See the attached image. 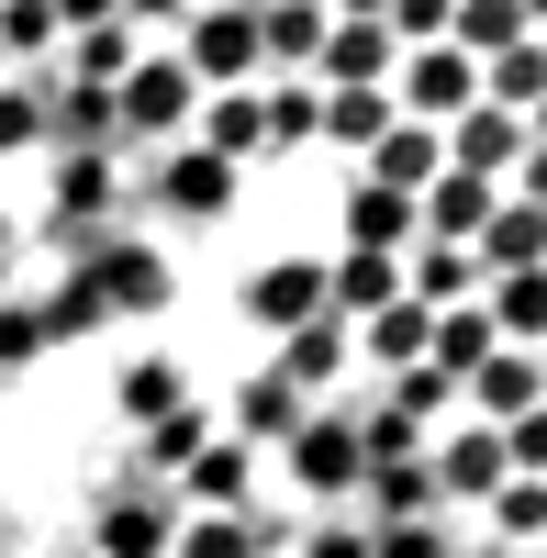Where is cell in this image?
Wrapping results in <instances>:
<instances>
[{
    "label": "cell",
    "instance_id": "obj_9",
    "mask_svg": "<svg viewBox=\"0 0 547 558\" xmlns=\"http://www.w3.org/2000/svg\"><path fill=\"white\" fill-rule=\"evenodd\" d=\"M391 23H325V57H313V89H391Z\"/></svg>",
    "mask_w": 547,
    "mask_h": 558
},
{
    "label": "cell",
    "instance_id": "obj_29",
    "mask_svg": "<svg viewBox=\"0 0 547 558\" xmlns=\"http://www.w3.org/2000/svg\"><path fill=\"white\" fill-rule=\"evenodd\" d=\"M313 57H325V12H268L257 23V68L268 78H313Z\"/></svg>",
    "mask_w": 547,
    "mask_h": 558
},
{
    "label": "cell",
    "instance_id": "obj_30",
    "mask_svg": "<svg viewBox=\"0 0 547 558\" xmlns=\"http://www.w3.org/2000/svg\"><path fill=\"white\" fill-rule=\"evenodd\" d=\"M425 336H436V313H425V302H391V313H369L357 357H380L391 380H402V368H425Z\"/></svg>",
    "mask_w": 547,
    "mask_h": 558
},
{
    "label": "cell",
    "instance_id": "obj_33",
    "mask_svg": "<svg viewBox=\"0 0 547 558\" xmlns=\"http://www.w3.org/2000/svg\"><path fill=\"white\" fill-rule=\"evenodd\" d=\"M257 101H268V146H313V123H325V89L313 78H268Z\"/></svg>",
    "mask_w": 547,
    "mask_h": 558
},
{
    "label": "cell",
    "instance_id": "obj_37",
    "mask_svg": "<svg viewBox=\"0 0 547 558\" xmlns=\"http://www.w3.org/2000/svg\"><path fill=\"white\" fill-rule=\"evenodd\" d=\"M268 547V525H246V514H202V525H179V558H257Z\"/></svg>",
    "mask_w": 547,
    "mask_h": 558
},
{
    "label": "cell",
    "instance_id": "obj_41",
    "mask_svg": "<svg viewBox=\"0 0 547 558\" xmlns=\"http://www.w3.org/2000/svg\"><path fill=\"white\" fill-rule=\"evenodd\" d=\"M0 45H12V57H34V68H57V23H45V12H0Z\"/></svg>",
    "mask_w": 547,
    "mask_h": 558
},
{
    "label": "cell",
    "instance_id": "obj_36",
    "mask_svg": "<svg viewBox=\"0 0 547 558\" xmlns=\"http://www.w3.org/2000/svg\"><path fill=\"white\" fill-rule=\"evenodd\" d=\"M547 536V481H503L491 492V547H536Z\"/></svg>",
    "mask_w": 547,
    "mask_h": 558
},
{
    "label": "cell",
    "instance_id": "obj_35",
    "mask_svg": "<svg viewBox=\"0 0 547 558\" xmlns=\"http://www.w3.org/2000/svg\"><path fill=\"white\" fill-rule=\"evenodd\" d=\"M191 492H202V514H235V502H246V447L212 436V447L191 458Z\"/></svg>",
    "mask_w": 547,
    "mask_h": 558
},
{
    "label": "cell",
    "instance_id": "obj_21",
    "mask_svg": "<svg viewBox=\"0 0 547 558\" xmlns=\"http://www.w3.org/2000/svg\"><path fill=\"white\" fill-rule=\"evenodd\" d=\"M402 302V257H336L325 268V313L336 324H369V313H391Z\"/></svg>",
    "mask_w": 547,
    "mask_h": 558
},
{
    "label": "cell",
    "instance_id": "obj_12",
    "mask_svg": "<svg viewBox=\"0 0 547 558\" xmlns=\"http://www.w3.org/2000/svg\"><path fill=\"white\" fill-rule=\"evenodd\" d=\"M291 470H302V492H357L369 447H357V425H347V413H313V425L291 436Z\"/></svg>",
    "mask_w": 547,
    "mask_h": 558
},
{
    "label": "cell",
    "instance_id": "obj_7",
    "mask_svg": "<svg viewBox=\"0 0 547 558\" xmlns=\"http://www.w3.org/2000/svg\"><path fill=\"white\" fill-rule=\"evenodd\" d=\"M447 168H459V179H514L525 168V123L491 112V101H470L459 123H447Z\"/></svg>",
    "mask_w": 547,
    "mask_h": 558
},
{
    "label": "cell",
    "instance_id": "obj_8",
    "mask_svg": "<svg viewBox=\"0 0 547 558\" xmlns=\"http://www.w3.org/2000/svg\"><path fill=\"white\" fill-rule=\"evenodd\" d=\"M146 202H157V213L212 223L223 202H235V168H223V157H202V146H179V157H157V168H146Z\"/></svg>",
    "mask_w": 547,
    "mask_h": 558
},
{
    "label": "cell",
    "instance_id": "obj_4",
    "mask_svg": "<svg viewBox=\"0 0 547 558\" xmlns=\"http://www.w3.org/2000/svg\"><path fill=\"white\" fill-rule=\"evenodd\" d=\"M470 101H481V68L459 57V45H425V57H402V89H391V112H402V123H425V134H436V123H459Z\"/></svg>",
    "mask_w": 547,
    "mask_h": 558
},
{
    "label": "cell",
    "instance_id": "obj_42",
    "mask_svg": "<svg viewBox=\"0 0 547 558\" xmlns=\"http://www.w3.org/2000/svg\"><path fill=\"white\" fill-rule=\"evenodd\" d=\"M302 558H369V525H313Z\"/></svg>",
    "mask_w": 547,
    "mask_h": 558
},
{
    "label": "cell",
    "instance_id": "obj_2",
    "mask_svg": "<svg viewBox=\"0 0 547 558\" xmlns=\"http://www.w3.org/2000/svg\"><path fill=\"white\" fill-rule=\"evenodd\" d=\"M157 291H168V268H157L146 246H123V235H112V246H89V257H78L68 302L45 313V324H89V313H112V302H157Z\"/></svg>",
    "mask_w": 547,
    "mask_h": 558
},
{
    "label": "cell",
    "instance_id": "obj_10",
    "mask_svg": "<svg viewBox=\"0 0 547 558\" xmlns=\"http://www.w3.org/2000/svg\"><path fill=\"white\" fill-rule=\"evenodd\" d=\"M357 179H369V191H402V202H425L436 179H447V134H425V123H391L380 146H369V168H357Z\"/></svg>",
    "mask_w": 547,
    "mask_h": 558
},
{
    "label": "cell",
    "instance_id": "obj_44",
    "mask_svg": "<svg viewBox=\"0 0 547 558\" xmlns=\"http://www.w3.org/2000/svg\"><path fill=\"white\" fill-rule=\"evenodd\" d=\"M525 146H547V101H536V112H525Z\"/></svg>",
    "mask_w": 547,
    "mask_h": 558
},
{
    "label": "cell",
    "instance_id": "obj_31",
    "mask_svg": "<svg viewBox=\"0 0 547 558\" xmlns=\"http://www.w3.org/2000/svg\"><path fill=\"white\" fill-rule=\"evenodd\" d=\"M481 101H491V112H514V123L547 101V45H536V34L514 45V57H491V68H481Z\"/></svg>",
    "mask_w": 547,
    "mask_h": 558
},
{
    "label": "cell",
    "instance_id": "obj_15",
    "mask_svg": "<svg viewBox=\"0 0 547 558\" xmlns=\"http://www.w3.org/2000/svg\"><path fill=\"white\" fill-rule=\"evenodd\" d=\"M246 313H257V324H280V336H302V324L325 313V268H313V257L257 268V279H246Z\"/></svg>",
    "mask_w": 547,
    "mask_h": 558
},
{
    "label": "cell",
    "instance_id": "obj_28",
    "mask_svg": "<svg viewBox=\"0 0 547 558\" xmlns=\"http://www.w3.org/2000/svg\"><path fill=\"white\" fill-rule=\"evenodd\" d=\"M391 123H402V112H391V89H325V123H313V134H325V146H357V157H369Z\"/></svg>",
    "mask_w": 547,
    "mask_h": 558
},
{
    "label": "cell",
    "instance_id": "obj_27",
    "mask_svg": "<svg viewBox=\"0 0 547 558\" xmlns=\"http://www.w3.org/2000/svg\"><path fill=\"white\" fill-rule=\"evenodd\" d=\"M68 78L78 89H123L134 78V23H78L68 34Z\"/></svg>",
    "mask_w": 547,
    "mask_h": 558
},
{
    "label": "cell",
    "instance_id": "obj_5",
    "mask_svg": "<svg viewBox=\"0 0 547 558\" xmlns=\"http://www.w3.org/2000/svg\"><path fill=\"white\" fill-rule=\"evenodd\" d=\"M425 470H436V492H447V502H491V492L514 481V470H503V436H491V425H447V436L425 447Z\"/></svg>",
    "mask_w": 547,
    "mask_h": 558
},
{
    "label": "cell",
    "instance_id": "obj_24",
    "mask_svg": "<svg viewBox=\"0 0 547 558\" xmlns=\"http://www.w3.org/2000/svg\"><path fill=\"white\" fill-rule=\"evenodd\" d=\"M525 413H536V357L491 347V368L470 380V425H491V436H503V425H525Z\"/></svg>",
    "mask_w": 547,
    "mask_h": 558
},
{
    "label": "cell",
    "instance_id": "obj_6",
    "mask_svg": "<svg viewBox=\"0 0 547 558\" xmlns=\"http://www.w3.org/2000/svg\"><path fill=\"white\" fill-rule=\"evenodd\" d=\"M101 213H123V157H57V191H45V223H57V235H89Z\"/></svg>",
    "mask_w": 547,
    "mask_h": 558
},
{
    "label": "cell",
    "instance_id": "obj_45",
    "mask_svg": "<svg viewBox=\"0 0 547 558\" xmlns=\"http://www.w3.org/2000/svg\"><path fill=\"white\" fill-rule=\"evenodd\" d=\"M536 402H547V357H536Z\"/></svg>",
    "mask_w": 547,
    "mask_h": 558
},
{
    "label": "cell",
    "instance_id": "obj_3",
    "mask_svg": "<svg viewBox=\"0 0 547 558\" xmlns=\"http://www.w3.org/2000/svg\"><path fill=\"white\" fill-rule=\"evenodd\" d=\"M179 68H191L202 101L212 89H257V12H202L191 34H179Z\"/></svg>",
    "mask_w": 547,
    "mask_h": 558
},
{
    "label": "cell",
    "instance_id": "obj_32",
    "mask_svg": "<svg viewBox=\"0 0 547 558\" xmlns=\"http://www.w3.org/2000/svg\"><path fill=\"white\" fill-rule=\"evenodd\" d=\"M202 447H212V413H202V402H179V413H157V425L134 436V470H191Z\"/></svg>",
    "mask_w": 547,
    "mask_h": 558
},
{
    "label": "cell",
    "instance_id": "obj_25",
    "mask_svg": "<svg viewBox=\"0 0 547 558\" xmlns=\"http://www.w3.org/2000/svg\"><path fill=\"white\" fill-rule=\"evenodd\" d=\"M491 347H503V336H491V313L481 302H459V313H436V336H425V368H447V380H481V368H491Z\"/></svg>",
    "mask_w": 547,
    "mask_h": 558
},
{
    "label": "cell",
    "instance_id": "obj_1",
    "mask_svg": "<svg viewBox=\"0 0 547 558\" xmlns=\"http://www.w3.org/2000/svg\"><path fill=\"white\" fill-rule=\"evenodd\" d=\"M202 123V89H191V68L179 57H134V78L112 89V157H134V146H168V134H191Z\"/></svg>",
    "mask_w": 547,
    "mask_h": 558
},
{
    "label": "cell",
    "instance_id": "obj_16",
    "mask_svg": "<svg viewBox=\"0 0 547 558\" xmlns=\"http://www.w3.org/2000/svg\"><path fill=\"white\" fill-rule=\"evenodd\" d=\"M45 134H57V157H112V89L57 78L45 89Z\"/></svg>",
    "mask_w": 547,
    "mask_h": 558
},
{
    "label": "cell",
    "instance_id": "obj_19",
    "mask_svg": "<svg viewBox=\"0 0 547 558\" xmlns=\"http://www.w3.org/2000/svg\"><path fill=\"white\" fill-rule=\"evenodd\" d=\"M402 302H425V313L481 302V257L470 246H414V257H402Z\"/></svg>",
    "mask_w": 547,
    "mask_h": 558
},
{
    "label": "cell",
    "instance_id": "obj_13",
    "mask_svg": "<svg viewBox=\"0 0 547 558\" xmlns=\"http://www.w3.org/2000/svg\"><path fill=\"white\" fill-rule=\"evenodd\" d=\"M481 279H525V268H547V213H525L514 191L503 202H491V223H481Z\"/></svg>",
    "mask_w": 547,
    "mask_h": 558
},
{
    "label": "cell",
    "instance_id": "obj_14",
    "mask_svg": "<svg viewBox=\"0 0 547 558\" xmlns=\"http://www.w3.org/2000/svg\"><path fill=\"white\" fill-rule=\"evenodd\" d=\"M357 492H369L380 525H436V502H447L425 458H369V470H357Z\"/></svg>",
    "mask_w": 547,
    "mask_h": 558
},
{
    "label": "cell",
    "instance_id": "obj_17",
    "mask_svg": "<svg viewBox=\"0 0 547 558\" xmlns=\"http://www.w3.org/2000/svg\"><path fill=\"white\" fill-rule=\"evenodd\" d=\"M347 357H357V336H347L336 313H313L302 336H280V357H268V380H291V391H325V380H336Z\"/></svg>",
    "mask_w": 547,
    "mask_h": 558
},
{
    "label": "cell",
    "instance_id": "obj_18",
    "mask_svg": "<svg viewBox=\"0 0 547 558\" xmlns=\"http://www.w3.org/2000/svg\"><path fill=\"white\" fill-rule=\"evenodd\" d=\"M202 157H223V168L268 157V101H257V89H212V101H202Z\"/></svg>",
    "mask_w": 547,
    "mask_h": 558
},
{
    "label": "cell",
    "instance_id": "obj_23",
    "mask_svg": "<svg viewBox=\"0 0 547 558\" xmlns=\"http://www.w3.org/2000/svg\"><path fill=\"white\" fill-rule=\"evenodd\" d=\"M402 246H414V202L357 179V191H347V257H402Z\"/></svg>",
    "mask_w": 547,
    "mask_h": 558
},
{
    "label": "cell",
    "instance_id": "obj_40",
    "mask_svg": "<svg viewBox=\"0 0 547 558\" xmlns=\"http://www.w3.org/2000/svg\"><path fill=\"white\" fill-rule=\"evenodd\" d=\"M369 558H459L447 525H369Z\"/></svg>",
    "mask_w": 547,
    "mask_h": 558
},
{
    "label": "cell",
    "instance_id": "obj_20",
    "mask_svg": "<svg viewBox=\"0 0 547 558\" xmlns=\"http://www.w3.org/2000/svg\"><path fill=\"white\" fill-rule=\"evenodd\" d=\"M302 425H313V402H302L291 380H268V368L235 391V447H291Z\"/></svg>",
    "mask_w": 547,
    "mask_h": 558
},
{
    "label": "cell",
    "instance_id": "obj_26",
    "mask_svg": "<svg viewBox=\"0 0 547 558\" xmlns=\"http://www.w3.org/2000/svg\"><path fill=\"white\" fill-rule=\"evenodd\" d=\"M525 34H536V23L514 12V0H470V12H447V45H459L470 68H491V57H514Z\"/></svg>",
    "mask_w": 547,
    "mask_h": 558
},
{
    "label": "cell",
    "instance_id": "obj_38",
    "mask_svg": "<svg viewBox=\"0 0 547 558\" xmlns=\"http://www.w3.org/2000/svg\"><path fill=\"white\" fill-rule=\"evenodd\" d=\"M45 146V78H0V157Z\"/></svg>",
    "mask_w": 547,
    "mask_h": 558
},
{
    "label": "cell",
    "instance_id": "obj_22",
    "mask_svg": "<svg viewBox=\"0 0 547 558\" xmlns=\"http://www.w3.org/2000/svg\"><path fill=\"white\" fill-rule=\"evenodd\" d=\"M179 547V514L157 492H112V514H101V558H168Z\"/></svg>",
    "mask_w": 547,
    "mask_h": 558
},
{
    "label": "cell",
    "instance_id": "obj_11",
    "mask_svg": "<svg viewBox=\"0 0 547 558\" xmlns=\"http://www.w3.org/2000/svg\"><path fill=\"white\" fill-rule=\"evenodd\" d=\"M491 202H503V191H491V179H459V168H447L436 191L414 202V246H481V223H491Z\"/></svg>",
    "mask_w": 547,
    "mask_h": 558
},
{
    "label": "cell",
    "instance_id": "obj_46",
    "mask_svg": "<svg viewBox=\"0 0 547 558\" xmlns=\"http://www.w3.org/2000/svg\"><path fill=\"white\" fill-rule=\"evenodd\" d=\"M536 45H547V34H536Z\"/></svg>",
    "mask_w": 547,
    "mask_h": 558
},
{
    "label": "cell",
    "instance_id": "obj_34",
    "mask_svg": "<svg viewBox=\"0 0 547 558\" xmlns=\"http://www.w3.org/2000/svg\"><path fill=\"white\" fill-rule=\"evenodd\" d=\"M380 413H391V425H414V436H425L436 413H459V380H447V368H402V380H391V402H380Z\"/></svg>",
    "mask_w": 547,
    "mask_h": 558
},
{
    "label": "cell",
    "instance_id": "obj_43",
    "mask_svg": "<svg viewBox=\"0 0 547 558\" xmlns=\"http://www.w3.org/2000/svg\"><path fill=\"white\" fill-rule=\"evenodd\" d=\"M514 202H525V213H547V146H525V168H514Z\"/></svg>",
    "mask_w": 547,
    "mask_h": 558
},
{
    "label": "cell",
    "instance_id": "obj_39",
    "mask_svg": "<svg viewBox=\"0 0 547 558\" xmlns=\"http://www.w3.org/2000/svg\"><path fill=\"white\" fill-rule=\"evenodd\" d=\"M179 402H191V391H179L168 357H134L123 368V413H134V425H157V413H179Z\"/></svg>",
    "mask_w": 547,
    "mask_h": 558
}]
</instances>
